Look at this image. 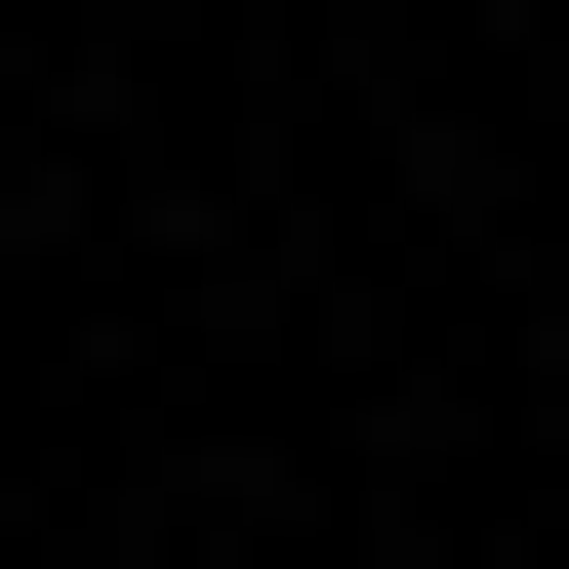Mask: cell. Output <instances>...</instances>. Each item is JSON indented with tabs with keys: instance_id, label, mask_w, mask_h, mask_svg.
Segmentation results:
<instances>
[]
</instances>
